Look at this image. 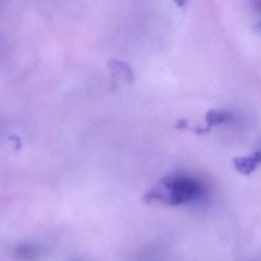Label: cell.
<instances>
[{"instance_id":"6da1fadb","label":"cell","mask_w":261,"mask_h":261,"mask_svg":"<svg viewBox=\"0 0 261 261\" xmlns=\"http://www.w3.org/2000/svg\"><path fill=\"white\" fill-rule=\"evenodd\" d=\"M203 185L198 180L184 175H169L145 194L144 201H160L171 206L189 204L204 195Z\"/></svg>"},{"instance_id":"7a4b0ae2","label":"cell","mask_w":261,"mask_h":261,"mask_svg":"<svg viewBox=\"0 0 261 261\" xmlns=\"http://www.w3.org/2000/svg\"><path fill=\"white\" fill-rule=\"evenodd\" d=\"M108 67L112 76L113 87L119 83L131 84L135 80V74L128 64L118 59H110Z\"/></svg>"},{"instance_id":"3957f363","label":"cell","mask_w":261,"mask_h":261,"mask_svg":"<svg viewBox=\"0 0 261 261\" xmlns=\"http://www.w3.org/2000/svg\"><path fill=\"white\" fill-rule=\"evenodd\" d=\"M45 253V249L39 244H18L14 248L13 254L20 261H35L40 259Z\"/></svg>"},{"instance_id":"277c9868","label":"cell","mask_w":261,"mask_h":261,"mask_svg":"<svg viewBox=\"0 0 261 261\" xmlns=\"http://www.w3.org/2000/svg\"><path fill=\"white\" fill-rule=\"evenodd\" d=\"M260 163V153L259 151L247 156L236 157L233 163L235 169L243 175H249L255 170Z\"/></svg>"},{"instance_id":"5b68a950","label":"cell","mask_w":261,"mask_h":261,"mask_svg":"<svg viewBox=\"0 0 261 261\" xmlns=\"http://www.w3.org/2000/svg\"><path fill=\"white\" fill-rule=\"evenodd\" d=\"M205 120L207 122V127L211 129L212 126L230 121L232 120V116L227 112L211 110L206 114Z\"/></svg>"},{"instance_id":"8992f818","label":"cell","mask_w":261,"mask_h":261,"mask_svg":"<svg viewBox=\"0 0 261 261\" xmlns=\"http://www.w3.org/2000/svg\"><path fill=\"white\" fill-rule=\"evenodd\" d=\"M175 128L177 129H189V122L186 120H178L175 124Z\"/></svg>"}]
</instances>
